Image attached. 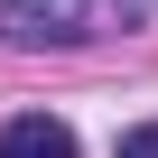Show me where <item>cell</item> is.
<instances>
[{"mask_svg":"<svg viewBox=\"0 0 158 158\" xmlns=\"http://www.w3.org/2000/svg\"><path fill=\"white\" fill-rule=\"evenodd\" d=\"M149 19V0H0V47H93V37H130Z\"/></svg>","mask_w":158,"mask_h":158,"instance_id":"6da1fadb","label":"cell"},{"mask_svg":"<svg viewBox=\"0 0 158 158\" xmlns=\"http://www.w3.org/2000/svg\"><path fill=\"white\" fill-rule=\"evenodd\" d=\"M0 158H74V130L56 112H10L0 121Z\"/></svg>","mask_w":158,"mask_h":158,"instance_id":"7a4b0ae2","label":"cell"},{"mask_svg":"<svg viewBox=\"0 0 158 158\" xmlns=\"http://www.w3.org/2000/svg\"><path fill=\"white\" fill-rule=\"evenodd\" d=\"M121 158H158V121H139V130H121Z\"/></svg>","mask_w":158,"mask_h":158,"instance_id":"3957f363","label":"cell"}]
</instances>
